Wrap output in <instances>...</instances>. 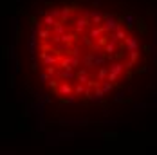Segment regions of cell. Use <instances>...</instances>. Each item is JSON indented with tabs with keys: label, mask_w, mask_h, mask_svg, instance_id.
<instances>
[{
	"label": "cell",
	"mask_w": 157,
	"mask_h": 155,
	"mask_svg": "<svg viewBox=\"0 0 157 155\" xmlns=\"http://www.w3.org/2000/svg\"><path fill=\"white\" fill-rule=\"evenodd\" d=\"M123 24L119 22V18H116L114 15H110V13H107L105 15V20H103V27H105V32L107 34H110V32H116L119 27H121Z\"/></svg>",
	"instance_id": "6da1fadb"
},
{
	"label": "cell",
	"mask_w": 157,
	"mask_h": 155,
	"mask_svg": "<svg viewBox=\"0 0 157 155\" xmlns=\"http://www.w3.org/2000/svg\"><path fill=\"white\" fill-rule=\"evenodd\" d=\"M72 94H74V85L69 83V81H62L60 87H58V90H56V96H60V99L62 97H69Z\"/></svg>",
	"instance_id": "7a4b0ae2"
},
{
	"label": "cell",
	"mask_w": 157,
	"mask_h": 155,
	"mask_svg": "<svg viewBox=\"0 0 157 155\" xmlns=\"http://www.w3.org/2000/svg\"><path fill=\"white\" fill-rule=\"evenodd\" d=\"M94 58H96V52H92V51H89L83 58H81V65L87 69V70H92V69H96L94 65Z\"/></svg>",
	"instance_id": "3957f363"
},
{
	"label": "cell",
	"mask_w": 157,
	"mask_h": 155,
	"mask_svg": "<svg viewBox=\"0 0 157 155\" xmlns=\"http://www.w3.org/2000/svg\"><path fill=\"white\" fill-rule=\"evenodd\" d=\"M40 58L45 67H51V65H58L60 63V58L56 54H49V52H40Z\"/></svg>",
	"instance_id": "277c9868"
},
{
	"label": "cell",
	"mask_w": 157,
	"mask_h": 155,
	"mask_svg": "<svg viewBox=\"0 0 157 155\" xmlns=\"http://www.w3.org/2000/svg\"><path fill=\"white\" fill-rule=\"evenodd\" d=\"M123 47H125L128 52H134V51H137L139 42H137V38H134V36H126V40L123 42Z\"/></svg>",
	"instance_id": "5b68a950"
},
{
	"label": "cell",
	"mask_w": 157,
	"mask_h": 155,
	"mask_svg": "<svg viewBox=\"0 0 157 155\" xmlns=\"http://www.w3.org/2000/svg\"><path fill=\"white\" fill-rule=\"evenodd\" d=\"M62 43L63 45H76L78 43V34L76 32H65L62 36Z\"/></svg>",
	"instance_id": "8992f818"
},
{
	"label": "cell",
	"mask_w": 157,
	"mask_h": 155,
	"mask_svg": "<svg viewBox=\"0 0 157 155\" xmlns=\"http://www.w3.org/2000/svg\"><path fill=\"white\" fill-rule=\"evenodd\" d=\"M89 25H90V20L85 18V16H79L78 20H76V34H81Z\"/></svg>",
	"instance_id": "52a82bcc"
},
{
	"label": "cell",
	"mask_w": 157,
	"mask_h": 155,
	"mask_svg": "<svg viewBox=\"0 0 157 155\" xmlns=\"http://www.w3.org/2000/svg\"><path fill=\"white\" fill-rule=\"evenodd\" d=\"M76 79H78V83L81 85H87L89 81H90V78H89V70L83 67V69H78L76 70Z\"/></svg>",
	"instance_id": "ba28073f"
},
{
	"label": "cell",
	"mask_w": 157,
	"mask_h": 155,
	"mask_svg": "<svg viewBox=\"0 0 157 155\" xmlns=\"http://www.w3.org/2000/svg\"><path fill=\"white\" fill-rule=\"evenodd\" d=\"M109 70L112 72V74H116V76H121V74L125 72L126 69H125V63H121V62H114V63H110Z\"/></svg>",
	"instance_id": "9c48e42d"
},
{
	"label": "cell",
	"mask_w": 157,
	"mask_h": 155,
	"mask_svg": "<svg viewBox=\"0 0 157 155\" xmlns=\"http://www.w3.org/2000/svg\"><path fill=\"white\" fill-rule=\"evenodd\" d=\"M119 22H125L126 29H128V31H132V29H134V24L137 22V18H136L134 15H130V13H128V15L121 16V18H119Z\"/></svg>",
	"instance_id": "30bf717a"
},
{
	"label": "cell",
	"mask_w": 157,
	"mask_h": 155,
	"mask_svg": "<svg viewBox=\"0 0 157 155\" xmlns=\"http://www.w3.org/2000/svg\"><path fill=\"white\" fill-rule=\"evenodd\" d=\"M103 20H105V15H101L99 11H92V16H90V24L94 27H99L103 25Z\"/></svg>",
	"instance_id": "8fae6325"
},
{
	"label": "cell",
	"mask_w": 157,
	"mask_h": 155,
	"mask_svg": "<svg viewBox=\"0 0 157 155\" xmlns=\"http://www.w3.org/2000/svg\"><path fill=\"white\" fill-rule=\"evenodd\" d=\"M103 34H107L103 25H99V27H92V29L89 31V36H90V38H92L94 42H96V40H99V38H101Z\"/></svg>",
	"instance_id": "7c38bea8"
},
{
	"label": "cell",
	"mask_w": 157,
	"mask_h": 155,
	"mask_svg": "<svg viewBox=\"0 0 157 155\" xmlns=\"http://www.w3.org/2000/svg\"><path fill=\"white\" fill-rule=\"evenodd\" d=\"M58 78L62 81H65V79L72 81V79H76V70H58Z\"/></svg>",
	"instance_id": "4fadbf2b"
},
{
	"label": "cell",
	"mask_w": 157,
	"mask_h": 155,
	"mask_svg": "<svg viewBox=\"0 0 157 155\" xmlns=\"http://www.w3.org/2000/svg\"><path fill=\"white\" fill-rule=\"evenodd\" d=\"M51 38H52V29L51 27H44L42 31L38 32V40H42V42H51Z\"/></svg>",
	"instance_id": "5bb4252c"
},
{
	"label": "cell",
	"mask_w": 157,
	"mask_h": 155,
	"mask_svg": "<svg viewBox=\"0 0 157 155\" xmlns=\"http://www.w3.org/2000/svg\"><path fill=\"white\" fill-rule=\"evenodd\" d=\"M72 7H69V6H65V7H62V18H60V22L62 24H65V22H69V18H71V15H72Z\"/></svg>",
	"instance_id": "9a60e30c"
},
{
	"label": "cell",
	"mask_w": 157,
	"mask_h": 155,
	"mask_svg": "<svg viewBox=\"0 0 157 155\" xmlns=\"http://www.w3.org/2000/svg\"><path fill=\"white\" fill-rule=\"evenodd\" d=\"M109 67H101V69H99V70H98V74H96V79H98V81H101V83H103V81H107V78H109Z\"/></svg>",
	"instance_id": "2e32d148"
},
{
	"label": "cell",
	"mask_w": 157,
	"mask_h": 155,
	"mask_svg": "<svg viewBox=\"0 0 157 155\" xmlns=\"http://www.w3.org/2000/svg\"><path fill=\"white\" fill-rule=\"evenodd\" d=\"M107 62H109V60H107V54H105V52L96 54V58H94V65H96V67H99V69H101Z\"/></svg>",
	"instance_id": "e0dca14e"
},
{
	"label": "cell",
	"mask_w": 157,
	"mask_h": 155,
	"mask_svg": "<svg viewBox=\"0 0 157 155\" xmlns=\"http://www.w3.org/2000/svg\"><path fill=\"white\" fill-rule=\"evenodd\" d=\"M65 32H67V24H62V22H58L56 27L52 29V34H56V36H63Z\"/></svg>",
	"instance_id": "ac0fdd59"
},
{
	"label": "cell",
	"mask_w": 157,
	"mask_h": 155,
	"mask_svg": "<svg viewBox=\"0 0 157 155\" xmlns=\"http://www.w3.org/2000/svg\"><path fill=\"white\" fill-rule=\"evenodd\" d=\"M116 45H117V42H109L105 49H103V52L107 54V56H114V52H116Z\"/></svg>",
	"instance_id": "d6986e66"
},
{
	"label": "cell",
	"mask_w": 157,
	"mask_h": 155,
	"mask_svg": "<svg viewBox=\"0 0 157 155\" xmlns=\"http://www.w3.org/2000/svg\"><path fill=\"white\" fill-rule=\"evenodd\" d=\"M85 92H87V85H81V83H76V85H74V96H76V97L85 96Z\"/></svg>",
	"instance_id": "ffe728a7"
},
{
	"label": "cell",
	"mask_w": 157,
	"mask_h": 155,
	"mask_svg": "<svg viewBox=\"0 0 157 155\" xmlns=\"http://www.w3.org/2000/svg\"><path fill=\"white\" fill-rule=\"evenodd\" d=\"M101 90L105 92V96L110 94L112 90H114V83H110V81H103V83H101Z\"/></svg>",
	"instance_id": "44dd1931"
},
{
	"label": "cell",
	"mask_w": 157,
	"mask_h": 155,
	"mask_svg": "<svg viewBox=\"0 0 157 155\" xmlns=\"http://www.w3.org/2000/svg\"><path fill=\"white\" fill-rule=\"evenodd\" d=\"M81 42H83V43H85V45L89 47V51H90V49H92V47H94V40H92V38H90V36H89V34H85V36H81Z\"/></svg>",
	"instance_id": "7402d4cb"
},
{
	"label": "cell",
	"mask_w": 157,
	"mask_h": 155,
	"mask_svg": "<svg viewBox=\"0 0 157 155\" xmlns=\"http://www.w3.org/2000/svg\"><path fill=\"white\" fill-rule=\"evenodd\" d=\"M49 15L52 16V18H56V20L60 22V18H62V7H52V9L49 11Z\"/></svg>",
	"instance_id": "603a6c76"
},
{
	"label": "cell",
	"mask_w": 157,
	"mask_h": 155,
	"mask_svg": "<svg viewBox=\"0 0 157 155\" xmlns=\"http://www.w3.org/2000/svg\"><path fill=\"white\" fill-rule=\"evenodd\" d=\"M58 70H60V69H58L56 65H51V67H45V72H47V74H49L51 78H56V76H58Z\"/></svg>",
	"instance_id": "cb8c5ba5"
},
{
	"label": "cell",
	"mask_w": 157,
	"mask_h": 155,
	"mask_svg": "<svg viewBox=\"0 0 157 155\" xmlns=\"http://www.w3.org/2000/svg\"><path fill=\"white\" fill-rule=\"evenodd\" d=\"M58 87H60V83H58V79H56V78H51V81H49V89H51L52 92L56 94V90H58Z\"/></svg>",
	"instance_id": "d4e9b609"
},
{
	"label": "cell",
	"mask_w": 157,
	"mask_h": 155,
	"mask_svg": "<svg viewBox=\"0 0 157 155\" xmlns=\"http://www.w3.org/2000/svg\"><path fill=\"white\" fill-rule=\"evenodd\" d=\"M139 60V51H134V52H128V62L136 63Z\"/></svg>",
	"instance_id": "484cf974"
},
{
	"label": "cell",
	"mask_w": 157,
	"mask_h": 155,
	"mask_svg": "<svg viewBox=\"0 0 157 155\" xmlns=\"http://www.w3.org/2000/svg\"><path fill=\"white\" fill-rule=\"evenodd\" d=\"M79 54H81V51H79L78 43H76V45H72V51H71V56H74V58H79Z\"/></svg>",
	"instance_id": "4316f807"
},
{
	"label": "cell",
	"mask_w": 157,
	"mask_h": 155,
	"mask_svg": "<svg viewBox=\"0 0 157 155\" xmlns=\"http://www.w3.org/2000/svg\"><path fill=\"white\" fill-rule=\"evenodd\" d=\"M79 63H81V60H79V58H74V56H71V65H72V69H74V70H76V69L79 67Z\"/></svg>",
	"instance_id": "83f0119b"
},
{
	"label": "cell",
	"mask_w": 157,
	"mask_h": 155,
	"mask_svg": "<svg viewBox=\"0 0 157 155\" xmlns=\"http://www.w3.org/2000/svg\"><path fill=\"white\" fill-rule=\"evenodd\" d=\"M114 101L116 103H121V101H125V92H117L114 96Z\"/></svg>",
	"instance_id": "f1b7e54d"
},
{
	"label": "cell",
	"mask_w": 157,
	"mask_h": 155,
	"mask_svg": "<svg viewBox=\"0 0 157 155\" xmlns=\"http://www.w3.org/2000/svg\"><path fill=\"white\" fill-rule=\"evenodd\" d=\"M136 24H137V27H139V31H141V32H146V27H144V20H143V18H137V22H136Z\"/></svg>",
	"instance_id": "f546056e"
},
{
	"label": "cell",
	"mask_w": 157,
	"mask_h": 155,
	"mask_svg": "<svg viewBox=\"0 0 157 155\" xmlns=\"http://www.w3.org/2000/svg\"><path fill=\"white\" fill-rule=\"evenodd\" d=\"M51 81V76H49L47 72H42L40 74V83H49Z\"/></svg>",
	"instance_id": "4dcf8cb0"
},
{
	"label": "cell",
	"mask_w": 157,
	"mask_h": 155,
	"mask_svg": "<svg viewBox=\"0 0 157 155\" xmlns=\"http://www.w3.org/2000/svg\"><path fill=\"white\" fill-rule=\"evenodd\" d=\"M117 78H119V76H116V74L109 72V78H107V81H110V83H116V81H117Z\"/></svg>",
	"instance_id": "1f68e13d"
},
{
	"label": "cell",
	"mask_w": 157,
	"mask_h": 155,
	"mask_svg": "<svg viewBox=\"0 0 157 155\" xmlns=\"http://www.w3.org/2000/svg\"><path fill=\"white\" fill-rule=\"evenodd\" d=\"M9 87H11V89L15 87V76H13V74L9 76Z\"/></svg>",
	"instance_id": "d6a6232c"
},
{
	"label": "cell",
	"mask_w": 157,
	"mask_h": 155,
	"mask_svg": "<svg viewBox=\"0 0 157 155\" xmlns=\"http://www.w3.org/2000/svg\"><path fill=\"white\" fill-rule=\"evenodd\" d=\"M31 69L36 72V70H38V63H36V62H31Z\"/></svg>",
	"instance_id": "836d02e7"
},
{
	"label": "cell",
	"mask_w": 157,
	"mask_h": 155,
	"mask_svg": "<svg viewBox=\"0 0 157 155\" xmlns=\"http://www.w3.org/2000/svg\"><path fill=\"white\" fill-rule=\"evenodd\" d=\"M150 70H152L150 67H141V69H139V72H150Z\"/></svg>",
	"instance_id": "e575fe53"
},
{
	"label": "cell",
	"mask_w": 157,
	"mask_h": 155,
	"mask_svg": "<svg viewBox=\"0 0 157 155\" xmlns=\"http://www.w3.org/2000/svg\"><path fill=\"white\" fill-rule=\"evenodd\" d=\"M99 2H101V0H92V4H94V6H99Z\"/></svg>",
	"instance_id": "d590c367"
},
{
	"label": "cell",
	"mask_w": 157,
	"mask_h": 155,
	"mask_svg": "<svg viewBox=\"0 0 157 155\" xmlns=\"http://www.w3.org/2000/svg\"><path fill=\"white\" fill-rule=\"evenodd\" d=\"M154 43H155V45H157V32H155V40H154Z\"/></svg>",
	"instance_id": "8d00e7d4"
}]
</instances>
